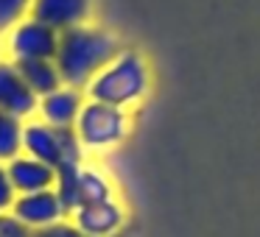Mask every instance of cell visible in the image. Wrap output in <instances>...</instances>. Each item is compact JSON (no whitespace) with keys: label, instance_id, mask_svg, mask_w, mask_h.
<instances>
[{"label":"cell","instance_id":"14","mask_svg":"<svg viewBox=\"0 0 260 237\" xmlns=\"http://www.w3.org/2000/svg\"><path fill=\"white\" fill-rule=\"evenodd\" d=\"M101 201H112V187H109V181L98 170L81 168V173H79V207L101 204Z\"/></svg>","mask_w":260,"mask_h":237},{"label":"cell","instance_id":"11","mask_svg":"<svg viewBox=\"0 0 260 237\" xmlns=\"http://www.w3.org/2000/svg\"><path fill=\"white\" fill-rule=\"evenodd\" d=\"M81 106H84V92L73 90V87H59L51 95L40 98L37 114L42 123L53 126V129H73Z\"/></svg>","mask_w":260,"mask_h":237},{"label":"cell","instance_id":"10","mask_svg":"<svg viewBox=\"0 0 260 237\" xmlns=\"http://www.w3.org/2000/svg\"><path fill=\"white\" fill-rule=\"evenodd\" d=\"M6 173H9V181H12L17 195L53 190V184H56V170L34 156H25V153L14 156L12 162H6Z\"/></svg>","mask_w":260,"mask_h":237},{"label":"cell","instance_id":"15","mask_svg":"<svg viewBox=\"0 0 260 237\" xmlns=\"http://www.w3.org/2000/svg\"><path fill=\"white\" fill-rule=\"evenodd\" d=\"M34 0H0V34H9L17 23H23Z\"/></svg>","mask_w":260,"mask_h":237},{"label":"cell","instance_id":"17","mask_svg":"<svg viewBox=\"0 0 260 237\" xmlns=\"http://www.w3.org/2000/svg\"><path fill=\"white\" fill-rule=\"evenodd\" d=\"M28 237H87V234H81V231L76 229L73 223L62 220V223H53V226H48V229H37V231H31Z\"/></svg>","mask_w":260,"mask_h":237},{"label":"cell","instance_id":"6","mask_svg":"<svg viewBox=\"0 0 260 237\" xmlns=\"http://www.w3.org/2000/svg\"><path fill=\"white\" fill-rule=\"evenodd\" d=\"M37 103H40V98L28 90L17 64L12 59L9 62L0 59V112H6L25 123L28 117L37 114Z\"/></svg>","mask_w":260,"mask_h":237},{"label":"cell","instance_id":"16","mask_svg":"<svg viewBox=\"0 0 260 237\" xmlns=\"http://www.w3.org/2000/svg\"><path fill=\"white\" fill-rule=\"evenodd\" d=\"M17 201V192H14L12 181H9V173H6V165L0 162V215H9Z\"/></svg>","mask_w":260,"mask_h":237},{"label":"cell","instance_id":"5","mask_svg":"<svg viewBox=\"0 0 260 237\" xmlns=\"http://www.w3.org/2000/svg\"><path fill=\"white\" fill-rule=\"evenodd\" d=\"M59 48V34L37 20L25 17L9 31V53L12 62H31V59H53Z\"/></svg>","mask_w":260,"mask_h":237},{"label":"cell","instance_id":"13","mask_svg":"<svg viewBox=\"0 0 260 237\" xmlns=\"http://www.w3.org/2000/svg\"><path fill=\"white\" fill-rule=\"evenodd\" d=\"M23 120L0 112V162L6 165L23 153Z\"/></svg>","mask_w":260,"mask_h":237},{"label":"cell","instance_id":"8","mask_svg":"<svg viewBox=\"0 0 260 237\" xmlns=\"http://www.w3.org/2000/svg\"><path fill=\"white\" fill-rule=\"evenodd\" d=\"M31 20L53 28L56 34L76 25H84L90 17V0H34L31 3Z\"/></svg>","mask_w":260,"mask_h":237},{"label":"cell","instance_id":"2","mask_svg":"<svg viewBox=\"0 0 260 237\" xmlns=\"http://www.w3.org/2000/svg\"><path fill=\"white\" fill-rule=\"evenodd\" d=\"M148 92V67L137 51H120L95 78L87 84V101L126 109Z\"/></svg>","mask_w":260,"mask_h":237},{"label":"cell","instance_id":"4","mask_svg":"<svg viewBox=\"0 0 260 237\" xmlns=\"http://www.w3.org/2000/svg\"><path fill=\"white\" fill-rule=\"evenodd\" d=\"M73 131L79 137L81 148L104 151V148L123 142V137L129 134V117H126V109L107 106V103L98 101H84Z\"/></svg>","mask_w":260,"mask_h":237},{"label":"cell","instance_id":"18","mask_svg":"<svg viewBox=\"0 0 260 237\" xmlns=\"http://www.w3.org/2000/svg\"><path fill=\"white\" fill-rule=\"evenodd\" d=\"M28 234H31V229L20 223L12 212L0 215V237H28Z\"/></svg>","mask_w":260,"mask_h":237},{"label":"cell","instance_id":"1","mask_svg":"<svg viewBox=\"0 0 260 237\" xmlns=\"http://www.w3.org/2000/svg\"><path fill=\"white\" fill-rule=\"evenodd\" d=\"M118 53H120V42L109 31L84 23L59 34V48H56V56H53V64H56L64 87L84 92L87 84Z\"/></svg>","mask_w":260,"mask_h":237},{"label":"cell","instance_id":"7","mask_svg":"<svg viewBox=\"0 0 260 237\" xmlns=\"http://www.w3.org/2000/svg\"><path fill=\"white\" fill-rule=\"evenodd\" d=\"M12 215L23 226H28L31 231H37V229H48L53 223H62L68 209L62 207L56 190H42V192H31V195H17Z\"/></svg>","mask_w":260,"mask_h":237},{"label":"cell","instance_id":"3","mask_svg":"<svg viewBox=\"0 0 260 237\" xmlns=\"http://www.w3.org/2000/svg\"><path fill=\"white\" fill-rule=\"evenodd\" d=\"M23 153L59 170L62 165L81 162V142L73 129H53L42 120H28L23 126Z\"/></svg>","mask_w":260,"mask_h":237},{"label":"cell","instance_id":"12","mask_svg":"<svg viewBox=\"0 0 260 237\" xmlns=\"http://www.w3.org/2000/svg\"><path fill=\"white\" fill-rule=\"evenodd\" d=\"M14 64H17L23 81L28 84V90L34 92L37 98H45V95H51L53 90L64 87L53 59H31V62H14Z\"/></svg>","mask_w":260,"mask_h":237},{"label":"cell","instance_id":"9","mask_svg":"<svg viewBox=\"0 0 260 237\" xmlns=\"http://www.w3.org/2000/svg\"><path fill=\"white\" fill-rule=\"evenodd\" d=\"M126 215L118 201H101L87 204L73 212V226L87 237H115L123 226Z\"/></svg>","mask_w":260,"mask_h":237}]
</instances>
